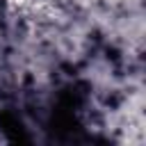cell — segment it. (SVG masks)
<instances>
[{"mask_svg":"<svg viewBox=\"0 0 146 146\" xmlns=\"http://www.w3.org/2000/svg\"><path fill=\"white\" fill-rule=\"evenodd\" d=\"M9 2H14V5H25L27 0H9Z\"/></svg>","mask_w":146,"mask_h":146,"instance_id":"6da1fadb","label":"cell"}]
</instances>
